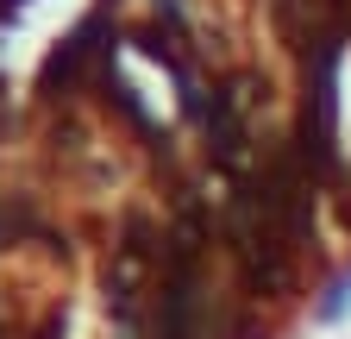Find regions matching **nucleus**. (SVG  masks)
<instances>
[{"mask_svg":"<svg viewBox=\"0 0 351 339\" xmlns=\"http://www.w3.org/2000/svg\"><path fill=\"white\" fill-rule=\"evenodd\" d=\"M345 308H351V277H339V283L326 289V302L314 308V320H320V327H332V320H339Z\"/></svg>","mask_w":351,"mask_h":339,"instance_id":"3","label":"nucleus"},{"mask_svg":"<svg viewBox=\"0 0 351 339\" xmlns=\"http://www.w3.org/2000/svg\"><path fill=\"white\" fill-rule=\"evenodd\" d=\"M132 45H138L145 57H157V63H169L176 75H182V57H176V45H169V32H163V25H138V32H132Z\"/></svg>","mask_w":351,"mask_h":339,"instance_id":"2","label":"nucleus"},{"mask_svg":"<svg viewBox=\"0 0 351 339\" xmlns=\"http://www.w3.org/2000/svg\"><path fill=\"white\" fill-rule=\"evenodd\" d=\"M157 13L163 19H182V0H157Z\"/></svg>","mask_w":351,"mask_h":339,"instance_id":"4","label":"nucleus"},{"mask_svg":"<svg viewBox=\"0 0 351 339\" xmlns=\"http://www.w3.org/2000/svg\"><path fill=\"white\" fill-rule=\"evenodd\" d=\"M101 32H107V13H88L63 45L44 57V69H38V95H44V101H63L75 82H82V69H88V57H95V38H101Z\"/></svg>","mask_w":351,"mask_h":339,"instance_id":"1","label":"nucleus"}]
</instances>
